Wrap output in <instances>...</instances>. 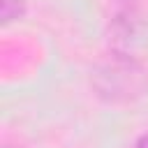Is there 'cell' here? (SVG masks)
Segmentation results:
<instances>
[{
	"instance_id": "1",
	"label": "cell",
	"mask_w": 148,
	"mask_h": 148,
	"mask_svg": "<svg viewBox=\"0 0 148 148\" xmlns=\"http://www.w3.org/2000/svg\"><path fill=\"white\" fill-rule=\"evenodd\" d=\"M0 14H2V23L7 25V23H12L25 14V2L23 0H2Z\"/></svg>"
}]
</instances>
